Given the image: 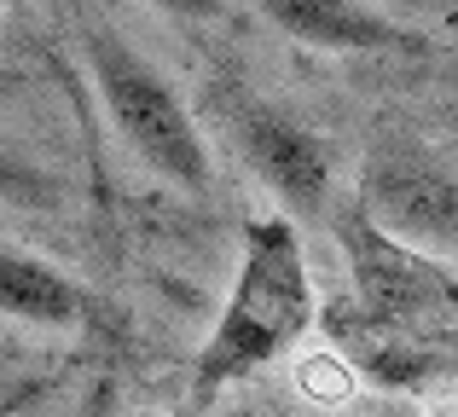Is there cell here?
Wrapping results in <instances>:
<instances>
[{
    "instance_id": "6da1fadb",
    "label": "cell",
    "mask_w": 458,
    "mask_h": 417,
    "mask_svg": "<svg viewBox=\"0 0 458 417\" xmlns=\"http://www.w3.org/2000/svg\"><path fill=\"white\" fill-rule=\"evenodd\" d=\"M313 325V279L291 214H256L244 221L233 296H226L215 330L203 337L191 365V400L209 406L221 388L244 383L267 360H279L296 337Z\"/></svg>"
},
{
    "instance_id": "7a4b0ae2",
    "label": "cell",
    "mask_w": 458,
    "mask_h": 417,
    "mask_svg": "<svg viewBox=\"0 0 458 417\" xmlns=\"http://www.w3.org/2000/svg\"><path fill=\"white\" fill-rule=\"evenodd\" d=\"M88 76H93V93H99L111 128L123 134V146L157 180H168L174 192H191V197L209 192L215 163H209V146H203L198 116L186 111L174 81L140 46H128L111 29H88Z\"/></svg>"
},
{
    "instance_id": "3957f363",
    "label": "cell",
    "mask_w": 458,
    "mask_h": 417,
    "mask_svg": "<svg viewBox=\"0 0 458 417\" xmlns=\"http://www.w3.org/2000/svg\"><path fill=\"white\" fill-rule=\"evenodd\" d=\"M233 139L256 180L267 186L291 214H319L331 197V151L308 122L273 111V104H238L233 111Z\"/></svg>"
},
{
    "instance_id": "277c9868",
    "label": "cell",
    "mask_w": 458,
    "mask_h": 417,
    "mask_svg": "<svg viewBox=\"0 0 458 417\" xmlns=\"http://www.w3.org/2000/svg\"><path fill=\"white\" fill-rule=\"evenodd\" d=\"M256 12L319 53H418L424 46L377 0H256Z\"/></svg>"
},
{
    "instance_id": "5b68a950",
    "label": "cell",
    "mask_w": 458,
    "mask_h": 417,
    "mask_svg": "<svg viewBox=\"0 0 458 417\" xmlns=\"http://www.w3.org/2000/svg\"><path fill=\"white\" fill-rule=\"evenodd\" d=\"M93 313H99V302L81 279L0 238V319L30 330H88Z\"/></svg>"
},
{
    "instance_id": "8992f818",
    "label": "cell",
    "mask_w": 458,
    "mask_h": 417,
    "mask_svg": "<svg viewBox=\"0 0 458 417\" xmlns=\"http://www.w3.org/2000/svg\"><path fill=\"white\" fill-rule=\"evenodd\" d=\"M371 209L406 238L436 249H458V180L429 163H377L371 169Z\"/></svg>"
},
{
    "instance_id": "52a82bcc",
    "label": "cell",
    "mask_w": 458,
    "mask_h": 417,
    "mask_svg": "<svg viewBox=\"0 0 458 417\" xmlns=\"http://www.w3.org/2000/svg\"><path fill=\"white\" fill-rule=\"evenodd\" d=\"M64 186L53 180V169H41L35 157H23L18 146L0 139V209H58Z\"/></svg>"
},
{
    "instance_id": "ba28073f",
    "label": "cell",
    "mask_w": 458,
    "mask_h": 417,
    "mask_svg": "<svg viewBox=\"0 0 458 417\" xmlns=\"http://www.w3.org/2000/svg\"><path fill=\"white\" fill-rule=\"evenodd\" d=\"M146 6H157L163 18H174V23H215L226 12V0H146Z\"/></svg>"
},
{
    "instance_id": "9c48e42d",
    "label": "cell",
    "mask_w": 458,
    "mask_h": 417,
    "mask_svg": "<svg viewBox=\"0 0 458 417\" xmlns=\"http://www.w3.org/2000/svg\"><path fill=\"white\" fill-rule=\"evenodd\" d=\"M116 406H111V383H99V388H93V400H88V412H81V417H111Z\"/></svg>"
},
{
    "instance_id": "30bf717a",
    "label": "cell",
    "mask_w": 458,
    "mask_h": 417,
    "mask_svg": "<svg viewBox=\"0 0 458 417\" xmlns=\"http://www.w3.org/2000/svg\"><path fill=\"white\" fill-rule=\"evenodd\" d=\"M12 12H18V0H0V23H6V18H12Z\"/></svg>"
},
{
    "instance_id": "8fae6325",
    "label": "cell",
    "mask_w": 458,
    "mask_h": 417,
    "mask_svg": "<svg viewBox=\"0 0 458 417\" xmlns=\"http://www.w3.org/2000/svg\"><path fill=\"white\" fill-rule=\"evenodd\" d=\"M377 6H418V0H377Z\"/></svg>"
},
{
    "instance_id": "7c38bea8",
    "label": "cell",
    "mask_w": 458,
    "mask_h": 417,
    "mask_svg": "<svg viewBox=\"0 0 458 417\" xmlns=\"http://www.w3.org/2000/svg\"><path fill=\"white\" fill-rule=\"evenodd\" d=\"M0 88H12V70L6 64H0Z\"/></svg>"
},
{
    "instance_id": "4fadbf2b",
    "label": "cell",
    "mask_w": 458,
    "mask_h": 417,
    "mask_svg": "<svg viewBox=\"0 0 458 417\" xmlns=\"http://www.w3.org/2000/svg\"><path fill=\"white\" fill-rule=\"evenodd\" d=\"M146 417H151V412H146Z\"/></svg>"
}]
</instances>
